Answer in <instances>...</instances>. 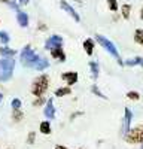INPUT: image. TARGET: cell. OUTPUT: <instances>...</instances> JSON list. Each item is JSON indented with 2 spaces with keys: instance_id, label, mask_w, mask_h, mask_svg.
Masks as SVG:
<instances>
[{
  "instance_id": "6da1fadb",
  "label": "cell",
  "mask_w": 143,
  "mask_h": 149,
  "mask_svg": "<svg viewBox=\"0 0 143 149\" xmlns=\"http://www.w3.org/2000/svg\"><path fill=\"white\" fill-rule=\"evenodd\" d=\"M19 61L24 67H28V69H34V70H45L49 67V61H48L45 57L42 55H37L30 45H26L22 48V51L19 54Z\"/></svg>"
},
{
  "instance_id": "ba28073f",
  "label": "cell",
  "mask_w": 143,
  "mask_h": 149,
  "mask_svg": "<svg viewBox=\"0 0 143 149\" xmlns=\"http://www.w3.org/2000/svg\"><path fill=\"white\" fill-rule=\"evenodd\" d=\"M61 79L67 84V86H72L78 82L79 76H78V72H64L61 73Z\"/></svg>"
},
{
  "instance_id": "1f68e13d",
  "label": "cell",
  "mask_w": 143,
  "mask_h": 149,
  "mask_svg": "<svg viewBox=\"0 0 143 149\" xmlns=\"http://www.w3.org/2000/svg\"><path fill=\"white\" fill-rule=\"evenodd\" d=\"M55 149H69L67 146H64V145H57L55 146Z\"/></svg>"
},
{
  "instance_id": "8fae6325",
  "label": "cell",
  "mask_w": 143,
  "mask_h": 149,
  "mask_svg": "<svg viewBox=\"0 0 143 149\" xmlns=\"http://www.w3.org/2000/svg\"><path fill=\"white\" fill-rule=\"evenodd\" d=\"M51 57L58 60L60 63H64V61H66V52L63 51V48H54V49H51Z\"/></svg>"
},
{
  "instance_id": "7c38bea8",
  "label": "cell",
  "mask_w": 143,
  "mask_h": 149,
  "mask_svg": "<svg viewBox=\"0 0 143 149\" xmlns=\"http://www.w3.org/2000/svg\"><path fill=\"white\" fill-rule=\"evenodd\" d=\"M17 21L19 24V27H28V15L26 14V12H22V10H18L17 12Z\"/></svg>"
},
{
  "instance_id": "9c48e42d",
  "label": "cell",
  "mask_w": 143,
  "mask_h": 149,
  "mask_svg": "<svg viewBox=\"0 0 143 149\" xmlns=\"http://www.w3.org/2000/svg\"><path fill=\"white\" fill-rule=\"evenodd\" d=\"M131 119H133V113L128 107L124 109V124H122V136H125L130 131V125H131Z\"/></svg>"
},
{
  "instance_id": "83f0119b",
  "label": "cell",
  "mask_w": 143,
  "mask_h": 149,
  "mask_svg": "<svg viewBox=\"0 0 143 149\" xmlns=\"http://www.w3.org/2000/svg\"><path fill=\"white\" fill-rule=\"evenodd\" d=\"M34 143H36V133L30 131L27 136V145H34Z\"/></svg>"
},
{
  "instance_id": "2e32d148",
  "label": "cell",
  "mask_w": 143,
  "mask_h": 149,
  "mask_svg": "<svg viewBox=\"0 0 143 149\" xmlns=\"http://www.w3.org/2000/svg\"><path fill=\"white\" fill-rule=\"evenodd\" d=\"M39 131H40L42 134H45V136L51 134V131H52V128H51V122L48 121V119L42 121V122H40V125H39Z\"/></svg>"
},
{
  "instance_id": "cb8c5ba5",
  "label": "cell",
  "mask_w": 143,
  "mask_h": 149,
  "mask_svg": "<svg viewBox=\"0 0 143 149\" xmlns=\"http://www.w3.org/2000/svg\"><path fill=\"white\" fill-rule=\"evenodd\" d=\"M46 98L45 97H36V100H33V106H36V107H39V106H43V104H46Z\"/></svg>"
},
{
  "instance_id": "8d00e7d4",
  "label": "cell",
  "mask_w": 143,
  "mask_h": 149,
  "mask_svg": "<svg viewBox=\"0 0 143 149\" xmlns=\"http://www.w3.org/2000/svg\"><path fill=\"white\" fill-rule=\"evenodd\" d=\"M78 149H83V148H78Z\"/></svg>"
},
{
  "instance_id": "d4e9b609",
  "label": "cell",
  "mask_w": 143,
  "mask_h": 149,
  "mask_svg": "<svg viewBox=\"0 0 143 149\" xmlns=\"http://www.w3.org/2000/svg\"><path fill=\"white\" fill-rule=\"evenodd\" d=\"M107 6H109V9H110L112 12H116V10L119 9V5H118L116 0H107Z\"/></svg>"
},
{
  "instance_id": "f1b7e54d",
  "label": "cell",
  "mask_w": 143,
  "mask_h": 149,
  "mask_svg": "<svg viewBox=\"0 0 143 149\" xmlns=\"http://www.w3.org/2000/svg\"><path fill=\"white\" fill-rule=\"evenodd\" d=\"M81 115H83V113H82V112H75V113H73V115H72V116H70V121H73L75 118H78V116H81Z\"/></svg>"
},
{
  "instance_id": "ac0fdd59",
  "label": "cell",
  "mask_w": 143,
  "mask_h": 149,
  "mask_svg": "<svg viewBox=\"0 0 143 149\" xmlns=\"http://www.w3.org/2000/svg\"><path fill=\"white\" fill-rule=\"evenodd\" d=\"M90 69H91V76H92V79H97V78H99V73H100L99 63H95V61H90Z\"/></svg>"
},
{
  "instance_id": "7a4b0ae2",
  "label": "cell",
  "mask_w": 143,
  "mask_h": 149,
  "mask_svg": "<svg viewBox=\"0 0 143 149\" xmlns=\"http://www.w3.org/2000/svg\"><path fill=\"white\" fill-rule=\"evenodd\" d=\"M49 90V76L48 74H39L37 78H34L31 82V94L34 97H45V94Z\"/></svg>"
},
{
  "instance_id": "4dcf8cb0",
  "label": "cell",
  "mask_w": 143,
  "mask_h": 149,
  "mask_svg": "<svg viewBox=\"0 0 143 149\" xmlns=\"http://www.w3.org/2000/svg\"><path fill=\"white\" fill-rule=\"evenodd\" d=\"M46 29H48V27L45 26V24H43V22H40V24H39V30H40V31H45Z\"/></svg>"
},
{
  "instance_id": "e0dca14e",
  "label": "cell",
  "mask_w": 143,
  "mask_h": 149,
  "mask_svg": "<svg viewBox=\"0 0 143 149\" xmlns=\"http://www.w3.org/2000/svg\"><path fill=\"white\" fill-rule=\"evenodd\" d=\"M69 94H72V88H70V86H60V88L55 90V97H58V98L66 97Z\"/></svg>"
},
{
  "instance_id": "d6a6232c",
  "label": "cell",
  "mask_w": 143,
  "mask_h": 149,
  "mask_svg": "<svg viewBox=\"0 0 143 149\" xmlns=\"http://www.w3.org/2000/svg\"><path fill=\"white\" fill-rule=\"evenodd\" d=\"M140 18H142V19H143V8H142V9H140Z\"/></svg>"
},
{
  "instance_id": "ffe728a7",
  "label": "cell",
  "mask_w": 143,
  "mask_h": 149,
  "mask_svg": "<svg viewBox=\"0 0 143 149\" xmlns=\"http://www.w3.org/2000/svg\"><path fill=\"white\" fill-rule=\"evenodd\" d=\"M24 119V112L19 109V110H12V121L14 122H21Z\"/></svg>"
},
{
  "instance_id": "30bf717a",
  "label": "cell",
  "mask_w": 143,
  "mask_h": 149,
  "mask_svg": "<svg viewBox=\"0 0 143 149\" xmlns=\"http://www.w3.org/2000/svg\"><path fill=\"white\" fill-rule=\"evenodd\" d=\"M60 6H61V9H63V10H66L67 14H69V15H70L72 18H73V19H75L76 22H79V21H81V17L78 15V12H76V10H75L73 8L70 6V5H69V3L66 2V0H61V2H60Z\"/></svg>"
},
{
  "instance_id": "7402d4cb",
  "label": "cell",
  "mask_w": 143,
  "mask_h": 149,
  "mask_svg": "<svg viewBox=\"0 0 143 149\" xmlns=\"http://www.w3.org/2000/svg\"><path fill=\"white\" fill-rule=\"evenodd\" d=\"M91 93L95 94L97 97H100V98H103V100H107V95H104V94L99 90V86H97V85H92V86H91Z\"/></svg>"
},
{
  "instance_id": "e575fe53",
  "label": "cell",
  "mask_w": 143,
  "mask_h": 149,
  "mask_svg": "<svg viewBox=\"0 0 143 149\" xmlns=\"http://www.w3.org/2000/svg\"><path fill=\"white\" fill-rule=\"evenodd\" d=\"M0 2H3V3H8V2H9V0H0Z\"/></svg>"
},
{
  "instance_id": "603a6c76",
  "label": "cell",
  "mask_w": 143,
  "mask_h": 149,
  "mask_svg": "<svg viewBox=\"0 0 143 149\" xmlns=\"http://www.w3.org/2000/svg\"><path fill=\"white\" fill-rule=\"evenodd\" d=\"M21 100L19 98H12V102H10V107H12V110H19L21 109Z\"/></svg>"
},
{
  "instance_id": "74e56055",
  "label": "cell",
  "mask_w": 143,
  "mask_h": 149,
  "mask_svg": "<svg viewBox=\"0 0 143 149\" xmlns=\"http://www.w3.org/2000/svg\"><path fill=\"white\" fill-rule=\"evenodd\" d=\"M142 149H143V145H142Z\"/></svg>"
},
{
  "instance_id": "277c9868",
  "label": "cell",
  "mask_w": 143,
  "mask_h": 149,
  "mask_svg": "<svg viewBox=\"0 0 143 149\" xmlns=\"http://www.w3.org/2000/svg\"><path fill=\"white\" fill-rule=\"evenodd\" d=\"M124 139L127 143L131 145H143V125L130 128V131L124 136Z\"/></svg>"
},
{
  "instance_id": "9a60e30c",
  "label": "cell",
  "mask_w": 143,
  "mask_h": 149,
  "mask_svg": "<svg viewBox=\"0 0 143 149\" xmlns=\"http://www.w3.org/2000/svg\"><path fill=\"white\" fill-rule=\"evenodd\" d=\"M94 48H95V45H94L92 39H85V40H83V51L87 52V55L91 57L94 54Z\"/></svg>"
},
{
  "instance_id": "f546056e",
  "label": "cell",
  "mask_w": 143,
  "mask_h": 149,
  "mask_svg": "<svg viewBox=\"0 0 143 149\" xmlns=\"http://www.w3.org/2000/svg\"><path fill=\"white\" fill-rule=\"evenodd\" d=\"M15 3H17V5H27L28 0H15Z\"/></svg>"
},
{
  "instance_id": "4316f807",
  "label": "cell",
  "mask_w": 143,
  "mask_h": 149,
  "mask_svg": "<svg viewBox=\"0 0 143 149\" xmlns=\"http://www.w3.org/2000/svg\"><path fill=\"white\" fill-rule=\"evenodd\" d=\"M127 98H130V100H134V102H137L139 98H140V94H139L137 91H128V93H127Z\"/></svg>"
},
{
  "instance_id": "836d02e7",
  "label": "cell",
  "mask_w": 143,
  "mask_h": 149,
  "mask_svg": "<svg viewBox=\"0 0 143 149\" xmlns=\"http://www.w3.org/2000/svg\"><path fill=\"white\" fill-rule=\"evenodd\" d=\"M2 100H3V94L0 93V103H2Z\"/></svg>"
},
{
  "instance_id": "484cf974",
  "label": "cell",
  "mask_w": 143,
  "mask_h": 149,
  "mask_svg": "<svg viewBox=\"0 0 143 149\" xmlns=\"http://www.w3.org/2000/svg\"><path fill=\"white\" fill-rule=\"evenodd\" d=\"M0 40H2V43L6 46L9 43V40H10V37H9V34L6 31H0Z\"/></svg>"
},
{
  "instance_id": "d590c367",
  "label": "cell",
  "mask_w": 143,
  "mask_h": 149,
  "mask_svg": "<svg viewBox=\"0 0 143 149\" xmlns=\"http://www.w3.org/2000/svg\"><path fill=\"white\" fill-rule=\"evenodd\" d=\"M8 149H14V148H8Z\"/></svg>"
},
{
  "instance_id": "44dd1931",
  "label": "cell",
  "mask_w": 143,
  "mask_h": 149,
  "mask_svg": "<svg viewBox=\"0 0 143 149\" xmlns=\"http://www.w3.org/2000/svg\"><path fill=\"white\" fill-rule=\"evenodd\" d=\"M134 42L137 45H143V29H137L134 31Z\"/></svg>"
},
{
  "instance_id": "4fadbf2b",
  "label": "cell",
  "mask_w": 143,
  "mask_h": 149,
  "mask_svg": "<svg viewBox=\"0 0 143 149\" xmlns=\"http://www.w3.org/2000/svg\"><path fill=\"white\" fill-rule=\"evenodd\" d=\"M17 55V51L8 46H0V57L2 58H14Z\"/></svg>"
},
{
  "instance_id": "5bb4252c",
  "label": "cell",
  "mask_w": 143,
  "mask_h": 149,
  "mask_svg": "<svg viewBox=\"0 0 143 149\" xmlns=\"http://www.w3.org/2000/svg\"><path fill=\"white\" fill-rule=\"evenodd\" d=\"M124 66L128 67H134V66H140L143 67V57H134V58H128L124 61Z\"/></svg>"
},
{
  "instance_id": "d6986e66",
  "label": "cell",
  "mask_w": 143,
  "mask_h": 149,
  "mask_svg": "<svg viewBox=\"0 0 143 149\" xmlns=\"http://www.w3.org/2000/svg\"><path fill=\"white\" fill-rule=\"evenodd\" d=\"M121 15L124 19H130V15H131V5L125 3L121 6Z\"/></svg>"
},
{
  "instance_id": "8992f818",
  "label": "cell",
  "mask_w": 143,
  "mask_h": 149,
  "mask_svg": "<svg viewBox=\"0 0 143 149\" xmlns=\"http://www.w3.org/2000/svg\"><path fill=\"white\" fill-rule=\"evenodd\" d=\"M54 48H63V37L58 36V34H54L51 37H48L46 42H45V49L51 51Z\"/></svg>"
},
{
  "instance_id": "52a82bcc",
  "label": "cell",
  "mask_w": 143,
  "mask_h": 149,
  "mask_svg": "<svg viewBox=\"0 0 143 149\" xmlns=\"http://www.w3.org/2000/svg\"><path fill=\"white\" fill-rule=\"evenodd\" d=\"M43 115L48 121H51L55 118V107H54V100L52 98H48V102L45 104V109H43Z\"/></svg>"
},
{
  "instance_id": "5b68a950",
  "label": "cell",
  "mask_w": 143,
  "mask_h": 149,
  "mask_svg": "<svg viewBox=\"0 0 143 149\" xmlns=\"http://www.w3.org/2000/svg\"><path fill=\"white\" fill-rule=\"evenodd\" d=\"M95 40H97L104 49H106V51L107 52H109L112 57H115L116 60L118 58H121V57H119V52H118V49H116V46L109 40V39H107V37H104V36H101V34H95Z\"/></svg>"
},
{
  "instance_id": "3957f363",
  "label": "cell",
  "mask_w": 143,
  "mask_h": 149,
  "mask_svg": "<svg viewBox=\"0 0 143 149\" xmlns=\"http://www.w3.org/2000/svg\"><path fill=\"white\" fill-rule=\"evenodd\" d=\"M15 70L14 58H0V82H8Z\"/></svg>"
}]
</instances>
